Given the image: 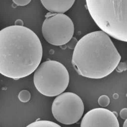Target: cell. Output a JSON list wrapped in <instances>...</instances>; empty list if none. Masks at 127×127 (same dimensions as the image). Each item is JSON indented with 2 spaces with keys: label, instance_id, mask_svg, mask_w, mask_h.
Wrapping results in <instances>:
<instances>
[{
  "label": "cell",
  "instance_id": "cell-1",
  "mask_svg": "<svg viewBox=\"0 0 127 127\" xmlns=\"http://www.w3.org/2000/svg\"><path fill=\"white\" fill-rule=\"evenodd\" d=\"M42 57L38 36L24 26L11 25L0 31V74L19 79L34 72Z\"/></svg>",
  "mask_w": 127,
  "mask_h": 127
},
{
  "label": "cell",
  "instance_id": "cell-2",
  "mask_svg": "<svg viewBox=\"0 0 127 127\" xmlns=\"http://www.w3.org/2000/svg\"><path fill=\"white\" fill-rule=\"evenodd\" d=\"M121 58L110 36L98 31L84 35L77 42L71 62L80 75L100 79L112 73Z\"/></svg>",
  "mask_w": 127,
  "mask_h": 127
},
{
  "label": "cell",
  "instance_id": "cell-3",
  "mask_svg": "<svg viewBox=\"0 0 127 127\" xmlns=\"http://www.w3.org/2000/svg\"><path fill=\"white\" fill-rule=\"evenodd\" d=\"M94 21L103 32L118 40L127 41V0H86Z\"/></svg>",
  "mask_w": 127,
  "mask_h": 127
},
{
  "label": "cell",
  "instance_id": "cell-4",
  "mask_svg": "<svg viewBox=\"0 0 127 127\" xmlns=\"http://www.w3.org/2000/svg\"><path fill=\"white\" fill-rule=\"evenodd\" d=\"M69 81V73L65 66L54 60H48L40 64L33 76L36 88L42 95L49 97L64 92Z\"/></svg>",
  "mask_w": 127,
  "mask_h": 127
},
{
  "label": "cell",
  "instance_id": "cell-5",
  "mask_svg": "<svg viewBox=\"0 0 127 127\" xmlns=\"http://www.w3.org/2000/svg\"><path fill=\"white\" fill-rule=\"evenodd\" d=\"M74 25L70 18L64 14L49 13L42 25L43 37L50 44L61 46L72 38Z\"/></svg>",
  "mask_w": 127,
  "mask_h": 127
},
{
  "label": "cell",
  "instance_id": "cell-6",
  "mask_svg": "<svg viewBox=\"0 0 127 127\" xmlns=\"http://www.w3.org/2000/svg\"><path fill=\"white\" fill-rule=\"evenodd\" d=\"M84 111L82 100L72 92L63 93L59 95L54 100L52 107L54 118L64 125H71L79 121Z\"/></svg>",
  "mask_w": 127,
  "mask_h": 127
},
{
  "label": "cell",
  "instance_id": "cell-7",
  "mask_svg": "<svg viewBox=\"0 0 127 127\" xmlns=\"http://www.w3.org/2000/svg\"><path fill=\"white\" fill-rule=\"evenodd\" d=\"M81 127H120L115 112L103 108L90 110L81 122Z\"/></svg>",
  "mask_w": 127,
  "mask_h": 127
},
{
  "label": "cell",
  "instance_id": "cell-8",
  "mask_svg": "<svg viewBox=\"0 0 127 127\" xmlns=\"http://www.w3.org/2000/svg\"><path fill=\"white\" fill-rule=\"evenodd\" d=\"M47 10L55 14H64L67 12L75 2L74 0H45L40 1Z\"/></svg>",
  "mask_w": 127,
  "mask_h": 127
},
{
  "label": "cell",
  "instance_id": "cell-9",
  "mask_svg": "<svg viewBox=\"0 0 127 127\" xmlns=\"http://www.w3.org/2000/svg\"><path fill=\"white\" fill-rule=\"evenodd\" d=\"M26 127H62L58 124L46 120H40L30 123Z\"/></svg>",
  "mask_w": 127,
  "mask_h": 127
},
{
  "label": "cell",
  "instance_id": "cell-10",
  "mask_svg": "<svg viewBox=\"0 0 127 127\" xmlns=\"http://www.w3.org/2000/svg\"><path fill=\"white\" fill-rule=\"evenodd\" d=\"M31 98V93L28 90L24 89L21 91L18 94V98L23 103H26L30 101Z\"/></svg>",
  "mask_w": 127,
  "mask_h": 127
},
{
  "label": "cell",
  "instance_id": "cell-11",
  "mask_svg": "<svg viewBox=\"0 0 127 127\" xmlns=\"http://www.w3.org/2000/svg\"><path fill=\"white\" fill-rule=\"evenodd\" d=\"M110 103V98L107 95H102L99 97L98 99V103L101 107H107Z\"/></svg>",
  "mask_w": 127,
  "mask_h": 127
},
{
  "label": "cell",
  "instance_id": "cell-12",
  "mask_svg": "<svg viewBox=\"0 0 127 127\" xmlns=\"http://www.w3.org/2000/svg\"><path fill=\"white\" fill-rule=\"evenodd\" d=\"M13 1L17 6H24L28 5L31 2V0H13Z\"/></svg>",
  "mask_w": 127,
  "mask_h": 127
},
{
  "label": "cell",
  "instance_id": "cell-13",
  "mask_svg": "<svg viewBox=\"0 0 127 127\" xmlns=\"http://www.w3.org/2000/svg\"><path fill=\"white\" fill-rule=\"evenodd\" d=\"M120 117L123 120L127 119V108H124L121 110L120 112Z\"/></svg>",
  "mask_w": 127,
  "mask_h": 127
},
{
  "label": "cell",
  "instance_id": "cell-14",
  "mask_svg": "<svg viewBox=\"0 0 127 127\" xmlns=\"http://www.w3.org/2000/svg\"><path fill=\"white\" fill-rule=\"evenodd\" d=\"M123 127H127V119L125 120V121H124L123 125Z\"/></svg>",
  "mask_w": 127,
  "mask_h": 127
}]
</instances>
